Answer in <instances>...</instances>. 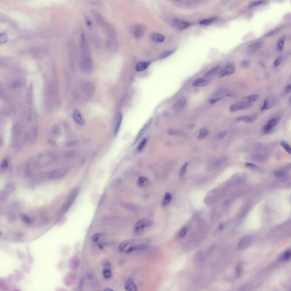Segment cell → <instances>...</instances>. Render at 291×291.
<instances>
[{
	"label": "cell",
	"mask_w": 291,
	"mask_h": 291,
	"mask_svg": "<svg viewBox=\"0 0 291 291\" xmlns=\"http://www.w3.org/2000/svg\"><path fill=\"white\" fill-rule=\"evenodd\" d=\"M280 145L287 152L290 154L291 153V149L289 145L286 142L282 141L281 142Z\"/></svg>",
	"instance_id": "37"
},
{
	"label": "cell",
	"mask_w": 291,
	"mask_h": 291,
	"mask_svg": "<svg viewBox=\"0 0 291 291\" xmlns=\"http://www.w3.org/2000/svg\"><path fill=\"white\" fill-rule=\"evenodd\" d=\"M131 30L132 34L135 37L139 39L144 34L146 31V28L143 25L137 24L132 26Z\"/></svg>",
	"instance_id": "4"
},
{
	"label": "cell",
	"mask_w": 291,
	"mask_h": 291,
	"mask_svg": "<svg viewBox=\"0 0 291 291\" xmlns=\"http://www.w3.org/2000/svg\"><path fill=\"white\" fill-rule=\"evenodd\" d=\"M8 166V160L6 159H5L2 161L1 165V173H4V172L6 169H7Z\"/></svg>",
	"instance_id": "34"
},
{
	"label": "cell",
	"mask_w": 291,
	"mask_h": 291,
	"mask_svg": "<svg viewBox=\"0 0 291 291\" xmlns=\"http://www.w3.org/2000/svg\"><path fill=\"white\" fill-rule=\"evenodd\" d=\"M245 166L247 167L252 168H255L257 167V166L256 164L246 162L245 163Z\"/></svg>",
	"instance_id": "51"
},
{
	"label": "cell",
	"mask_w": 291,
	"mask_h": 291,
	"mask_svg": "<svg viewBox=\"0 0 291 291\" xmlns=\"http://www.w3.org/2000/svg\"><path fill=\"white\" fill-rule=\"evenodd\" d=\"M235 69V66L234 64H228L220 72L218 75L219 78L231 75L234 73Z\"/></svg>",
	"instance_id": "7"
},
{
	"label": "cell",
	"mask_w": 291,
	"mask_h": 291,
	"mask_svg": "<svg viewBox=\"0 0 291 291\" xmlns=\"http://www.w3.org/2000/svg\"><path fill=\"white\" fill-rule=\"evenodd\" d=\"M291 256V252L289 250L286 252L282 257V259L284 260H287L289 259Z\"/></svg>",
	"instance_id": "41"
},
{
	"label": "cell",
	"mask_w": 291,
	"mask_h": 291,
	"mask_svg": "<svg viewBox=\"0 0 291 291\" xmlns=\"http://www.w3.org/2000/svg\"><path fill=\"white\" fill-rule=\"evenodd\" d=\"M175 51V50H168L164 52V53L160 55V59H166V58L171 56V55L174 53Z\"/></svg>",
	"instance_id": "33"
},
{
	"label": "cell",
	"mask_w": 291,
	"mask_h": 291,
	"mask_svg": "<svg viewBox=\"0 0 291 291\" xmlns=\"http://www.w3.org/2000/svg\"><path fill=\"white\" fill-rule=\"evenodd\" d=\"M225 159L224 158V159H220L216 161L214 164V166L215 167H217L221 165L222 164L224 163L225 161Z\"/></svg>",
	"instance_id": "49"
},
{
	"label": "cell",
	"mask_w": 291,
	"mask_h": 291,
	"mask_svg": "<svg viewBox=\"0 0 291 291\" xmlns=\"http://www.w3.org/2000/svg\"><path fill=\"white\" fill-rule=\"evenodd\" d=\"M280 119V116H277L270 119L263 127V131L264 133L265 134H268L272 132L273 128L278 123Z\"/></svg>",
	"instance_id": "5"
},
{
	"label": "cell",
	"mask_w": 291,
	"mask_h": 291,
	"mask_svg": "<svg viewBox=\"0 0 291 291\" xmlns=\"http://www.w3.org/2000/svg\"><path fill=\"white\" fill-rule=\"evenodd\" d=\"M221 99L220 98H218L216 99H214L210 100L209 101V103H211V104H214L216 102L219 101Z\"/></svg>",
	"instance_id": "54"
},
{
	"label": "cell",
	"mask_w": 291,
	"mask_h": 291,
	"mask_svg": "<svg viewBox=\"0 0 291 291\" xmlns=\"http://www.w3.org/2000/svg\"><path fill=\"white\" fill-rule=\"evenodd\" d=\"M137 222L143 226L145 228L150 227L154 224V223L152 221L147 219H141Z\"/></svg>",
	"instance_id": "26"
},
{
	"label": "cell",
	"mask_w": 291,
	"mask_h": 291,
	"mask_svg": "<svg viewBox=\"0 0 291 291\" xmlns=\"http://www.w3.org/2000/svg\"><path fill=\"white\" fill-rule=\"evenodd\" d=\"M129 243V241L128 240H125L122 241L119 245V250L120 252L123 251Z\"/></svg>",
	"instance_id": "35"
},
{
	"label": "cell",
	"mask_w": 291,
	"mask_h": 291,
	"mask_svg": "<svg viewBox=\"0 0 291 291\" xmlns=\"http://www.w3.org/2000/svg\"><path fill=\"white\" fill-rule=\"evenodd\" d=\"M208 83V82L206 80L202 78H199L193 83V85L195 87H200L206 86Z\"/></svg>",
	"instance_id": "22"
},
{
	"label": "cell",
	"mask_w": 291,
	"mask_h": 291,
	"mask_svg": "<svg viewBox=\"0 0 291 291\" xmlns=\"http://www.w3.org/2000/svg\"><path fill=\"white\" fill-rule=\"evenodd\" d=\"M149 181L147 177L142 176L140 177L137 181V185L139 187L144 188L148 185Z\"/></svg>",
	"instance_id": "21"
},
{
	"label": "cell",
	"mask_w": 291,
	"mask_h": 291,
	"mask_svg": "<svg viewBox=\"0 0 291 291\" xmlns=\"http://www.w3.org/2000/svg\"><path fill=\"white\" fill-rule=\"evenodd\" d=\"M188 162H186L183 165L182 168V169H181V176H183L184 174H185L187 169V167H188Z\"/></svg>",
	"instance_id": "44"
},
{
	"label": "cell",
	"mask_w": 291,
	"mask_h": 291,
	"mask_svg": "<svg viewBox=\"0 0 291 291\" xmlns=\"http://www.w3.org/2000/svg\"><path fill=\"white\" fill-rule=\"evenodd\" d=\"M258 116L257 113H255L251 115L242 116L237 118V120L244 121L247 123H251L256 120Z\"/></svg>",
	"instance_id": "13"
},
{
	"label": "cell",
	"mask_w": 291,
	"mask_h": 291,
	"mask_svg": "<svg viewBox=\"0 0 291 291\" xmlns=\"http://www.w3.org/2000/svg\"><path fill=\"white\" fill-rule=\"evenodd\" d=\"M150 62H141L138 63L136 66V70L140 72L146 69L150 65Z\"/></svg>",
	"instance_id": "23"
},
{
	"label": "cell",
	"mask_w": 291,
	"mask_h": 291,
	"mask_svg": "<svg viewBox=\"0 0 291 291\" xmlns=\"http://www.w3.org/2000/svg\"><path fill=\"white\" fill-rule=\"evenodd\" d=\"M221 67L220 66L218 65L217 66L212 68L211 69H210L209 71L207 72L205 74V76H208L213 75V74L216 73L220 69Z\"/></svg>",
	"instance_id": "30"
},
{
	"label": "cell",
	"mask_w": 291,
	"mask_h": 291,
	"mask_svg": "<svg viewBox=\"0 0 291 291\" xmlns=\"http://www.w3.org/2000/svg\"><path fill=\"white\" fill-rule=\"evenodd\" d=\"M80 66L85 70H89L92 66V59L89 45L86 35L83 32L80 38Z\"/></svg>",
	"instance_id": "2"
},
{
	"label": "cell",
	"mask_w": 291,
	"mask_h": 291,
	"mask_svg": "<svg viewBox=\"0 0 291 291\" xmlns=\"http://www.w3.org/2000/svg\"><path fill=\"white\" fill-rule=\"evenodd\" d=\"M174 23L176 27L180 30H183L189 27L191 24L189 22L181 21L178 19L174 20Z\"/></svg>",
	"instance_id": "18"
},
{
	"label": "cell",
	"mask_w": 291,
	"mask_h": 291,
	"mask_svg": "<svg viewBox=\"0 0 291 291\" xmlns=\"http://www.w3.org/2000/svg\"><path fill=\"white\" fill-rule=\"evenodd\" d=\"M66 173V170L63 169H57L52 171L48 173V176L51 179H58L65 176Z\"/></svg>",
	"instance_id": "10"
},
{
	"label": "cell",
	"mask_w": 291,
	"mask_h": 291,
	"mask_svg": "<svg viewBox=\"0 0 291 291\" xmlns=\"http://www.w3.org/2000/svg\"><path fill=\"white\" fill-rule=\"evenodd\" d=\"M227 133V131L226 130L223 131L220 133L218 135V138L219 139L221 140L224 138Z\"/></svg>",
	"instance_id": "52"
},
{
	"label": "cell",
	"mask_w": 291,
	"mask_h": 291,
	"mask_svg": "<svg viewBox=\"0 0 291 291\" xmlns=\"http://www.w3.org/2000/svg\"><path fill=\"white\" fill-rule=\"evenodd\" d=\"M267 1H260L252 2L249 4L250 8L254 7L257 6L266 4Z\"/></svg>",
	"instance_id": "36"
},
{
	"label": "cell",
	"mask_w": 291,
	"mask_h": 291,
	"mask_svg": "<svg viewBox=\"0 0 291 291\" xmlns=\"http://www.w3.org/2000/svg\"><path fill=\"white\" fill-rule=\"evenodd\" d=\"M98 247L99 248L101 249H103V246L101 245H99Z\"/></svg>",
	"instance_id": "59"
},
{
	"label": "cell",
	"mask_w": 291,
	"mask_h": 291,
	"mask_svg": "<svg viewBox=\"0 0 291 291\" xmlns=\"http://www.w3.org/2000/svg\"><path fill=\"white\" fill-rule=\"evenodd\" d=\"M187 232V228L186 227L183 228L180 232L179 235L181 237H183L186 235Z\"/></svg>",
	"instance_id": "47"
},
{
	"label": "cell",
	"mask_w": 291,
	"mask_h": 291,
	"mask_svg": "<svg viewBox=\"0 0 291 291\" xmlns=\"http://www.w3.org/2000/svg\"><path fill=\"white\" fill-rule=\"evenodd\" d=\"M103 234L102 233H98L94 235L92 237V240L94 241H97L100 238L102 237Z\"/></svg>",
	"instance_id": "46"
},
{
	"label": "cell",
	"mask_w": 291,
	"mask_h": 291,
	"mask_svg": "<svg viewBox=\"0 0 291 291\" xmlns=\"http://www.w3.org/2000/svg\"><path fill=\"white\" fill-rule=\"evenodd\" d=\"M286 40V36L283 35L281 37L278 41L277 48L278 50L280 51H282L283 49L284 45Z\"/></svg>",
	"instance_id": "28"
},
{
	"label": "cell",
	"mask_w": 291,
	"mask_h": 291,
	"mask_svg": "<svg viewBox=\"0 0 291 291\" xmlns=\"http://www.w3.org/2000/svg\"><path fill=\"white\" fill-rule=\"evenodd\" d=\"M282 56H280L277 57L274 61V66L276 67L280 65L281 62H282Z\"/></svg>",
	"instance_id": "48"
},
{
	"label": "cell",
	"mask_w": 291,
	"mask_h": 291,
	"mask_svg": "<svg viewBox=\"0 0 291 291\" xmlns=\"http://www.w3.org/2000/svg\"><path fill=\"white\" fill-rule=\"evenodd\" d=\"M21 219L24 222L28 224H30L32 222L31 219L27 215L24 214H22L20 215Z\"/></svg>",
	"instance_id": "38"
},
{
	"label": "cell",
	"mask_w": 291,
	"mask_h": 291,
	"mask_svg": "<svg viewBox=\"0 0 291 291\" xmlns=\"http://www.w3.org/2000/svg\"><path fill=\"white\" fill-rule=\"evenodd\" d=\"M274 174L275 176L279 177H285L287 174L285 171L282 170H277L275 171Z\"/></svg>",
	"instance_id": "39"
},
{
	"label": "cell",
	"mask_w": 291,
	"mask_h": 291,
	"mask_svg": "<svg viewBox=\"0 0 291 291\" xmlns=\"http://www.w3.org/2000/svg\"><path fill=\"white\" fill-rule=\"evenodd\" d=\"M232 95L231 94H228L227 95V96H232Z\"/></svg>",
	"instance_id": "60"
},
{
	"label": "cell",
	"mask_w": 291,
	"mask_h": 291,
	"mask_svg": "<svg viewBox=\"0 0 291 291\" xmlns=\"http://www.w3.org/2000/svg\"><path fill=\"white\" fill-rule=\"evenodd\" d=\"M179 132L176 131H172L170 132L169 134L170 135H174L179 134Z\"/></svg>",
	"instance_id": "55"
},
{
	"label": "cell",
	"mask_w": 291,
	"mask_h": 291,
	"mask_svg": "<svg viewBox=\"0 0 291 291\" xmlns=\"http://www.w3.org/2000/svg\"><path fill=\"white\" fill-rule=\"evenodd\" d=\"M291 90V86L290 85H288L286 87L285 89V91H284V92H285V93L286 94H288L290 92Z\"/></svg>",
	"instance_id": "53"
},
{
	"label": "cell",
	"mask_w": 291,
	"mask_h": 291,
	"mask_svg": "<svg viewBox=\"0 0 291 291\" xmlns=\"http://www.w3.org/2000/svg\"><path fill=\"white\" fill-rule=\"evenodd\" d=\"M79 193L78 189L76 188L70 192L66 201L63 207L62 211L63 212L67 211L70 207L75 201Z\"/></svg>",
	"instance_id": "3"
},
{
	"label": "cell",
	"mask_w": 291,
	"mask_h": 291,
	"mask_svg": "<svg viewBox=\"0 0 291 291\" xmlns=\"http://www.w3.org/2000/svg\"><path fill=\"white\" fill-rule=\"evenodd\" d=\"M72 116L74 121L76 123L80 125H84L85 121L79 111L77 110L74 111L73 113Z\"/></svg>",
	"instance_id": "16"
},
{
	"label": "cell",
	"mask_w": 291,
	"mask_h": 291,
	"mask_svg": "<svg viewBox=\"0 0 291 291\" xmlns=\"http://www.w3.org/2000/svg\"><path fill=\"white\" fill-rule=\"evenodd\" d=\"M263 44L261 41H258L251 44L247 47L246 50L247 54L251 56L256 53L260 49Z\"/></svg>",
	"instance_id": "8"
},
{
	"label": "cell",
	"mask_w": 291,
	"mask_h": 291,
	"mask_svg": "<svg viewBox=\"0 0 291 291\" xmlns=\"http://www.w3.org/2000/svg\"><path fill=\"white\" fill-rule=\"evenodd\" d=\"M147 142V139L144 138L142 140L138 146L137 148V150L139 151H141L143 150L144 147Z\"/></svg>",
	"instance_id": "42"
},
{
	"label": "cell",
	"mask_w": 291,
	"mask_h": 291,
	"mask_svg": "<svg viewBox=\"0 0 291 291\" xmlns=\"http://www.w3.org/2000/svg\"><path fill=\"white\" fill-rule=\"evenodd\" d=\"M275 99L272 96H268L265 100L263 106L261 109V111L267 110L272 108L274 105Z\"/></svg>",
	"instance_id": "11"
},
{
	"label": "cell",
	"mask_w": 291,
	"mask_h": 291,
	"mask_svg": "<svg viewBox=\"0 0 291 291\" xmlns=\"http://www.w3.org/2000/svg\"><path fill=\"white\" fill-rule=\"evenodd\" d=\"M105 291H113V290L109 288V287L106 288L104 290Z\"/></svg>",
	"instance_id": "57"
},
{
	"label": "cell",
	"mask_w": 291,
	"mask_h": 291,
	"mask_svg": "<svg viewBox=\"0 0 291 291\" xmlns=\"http://www.w3.org/2000/svg\"><path fill=\"white\" fill-rule=\"evenodd\" d=\"M78 155V153L75 151H69L66 154L67 157L71 158L76 157Z\"/></svg>",
	"instance_id": "40"
},
{
	"label": "cell",
	"mask_w": 291,
	"mask_h": 291,
	"mask_svg": "<svg viewBox=\"0 0 291 291\" xmlns=\"http://www.w3.org/2000/svg\"><path fill=\"white\" fill-rule=\"evenodd\" d=\"M259 98V96L258 95H254L245 97L243 99L244 102L248 103H252L256 101Z\"/></svg>",
	"instance_id": "24"
},
{
	"label": "cell",
	"mask_w": 291,
	"mask_h": 291,
	"mask_svg": "<svg viewBox=\"0 0 291 291\" xmlns=\"http://www.w3.org/2000/svg\"><path fill=\"white\" fill-rule=\"evenodd\" d=\"M124 287L125 290L127 291H136L137 290L136 284L131 277L129 278L126 281Z\"/></svg>",
	"instance_id": "14"
},
{
	"label": "cell",
	"mask_w": 291,
	"mask_h": 291,
	"mask_svg": "<svg viewBox=\"0 0 291 291\" xmlns=\"http://www.w3.org/2000/svg\"><path fill=\"white\" fill-rule=\"evenodd\" d=\"M186 99L183 97L180 98L173 106V108L176 110H179L182 109L186 103Z\"/></svg>",
	"instance_id": "17"
},
{
	"label": "cell",
	"mask_w": 291,
	"mask_h": 291,
	"mask_svg": "<svg viewBox=\"0 0 291 291\" xmlns=\"http://www.w3.org/2000/svg\"><path fill=\"white\" fill-rule=\"evenodd\" d=\"M172 199V196L169 193L167 192L165 194L162 205L163 207L166 206Z\"/></svg>",
	"instance_id": "29"
},
{
	"label": "cell",
	"mask_w": 291,
	"mask_h": 291,
	"mask_svg": "<svg viewBox=\"0 0 291 291\" xmlns=\"http://www.w3.org/2000/svg\"><path fill=\"white\" fill-rule=\"evenodd\" d=\"M242 273V268L241 266H238L236 269V273L238 277H240Z\"/></svg>",
	"instance_id": "50"
},
{
	"label": "cell",
	"mask_w": 291,
	"mask_h": 291,
	"mask_svg": "<svg viewBox=\"0 0 291 291\" xmlns=\"http://www.w3.org/2000/svg\"><path fill=\"white\" fill-rule=\"evenodd\" d=\"M224 228V224H221L219 225V228L220 230H222Z\"/></svg>",
	"instance_id": "56"
},
{
	"label": "cell",
	"mask_w": 291,
	"mask_h": 291,
	"mask_svg": "<svg viewBox=\"0 0 291 291\" xmlns=\"http://www.w3.org/2000/svg\"><path fill=\"white\" fill-rule=\"evenodd\" d=\"M254 238L253 236L247 235L242 238L239 242L238 248L239 250H242L249 246L253 241Z\"/></svg>",
	"instance_id": "9"
},
{
	"label": "cell",
	"mask_w": 291,
	"mask_h": 291,
	"mask_svg": "<svg viewBox=\"0 0 291 291\" xmlns=\"http://www.w3.org/2000/svg\"><path fill=\"white\" fill-rule=\"evenodd\" d=\"M218 19L217 18L214 17L204 19L200 21L199 22V24L202 25H209L217 21Z\"/></svg>",
	"instance_id": "27"
},
{
	"label": "cell",
	"mask_w": 291,
	"mask_h": 291,
	"mask_svg": "<svg viewBox=\"0 0 291 291\" xmlns=\"http://www.w3.org/2000/svg\"><path fill=\"white\" fill-rule=\"evenodd\" d=\"M195 125H190V126H189V127L190 128H194V127H195Z\"/></svg>",
	"instance_id": "58"
},
{
	"label": "cell",
	"mask_w": 291,
	"mask_h": 291,
	"mask_svg": "<svg viewBox=\"0 0 291 291\" xmlns=\"http://www.w3.org/2000/svg\"><path fill=\"white\" fill-rule=\"evenodd\" d=\"M208 131L206 129L203 128L200 131L198 136V139H201L207 136L208 134Z\"/></svg>",
	"instance_id": "31"
},
{
	"label": "cell",
	"mask_w": 291,
	"mask_h": 291,
	"mask_svg": "<svg viewBox=\"0 0 291 291\" xmlns=\"http://www.w3.org/2000/svg\"><path fill=\"white\" fill-rule=\"evenodd\" d=\"M251 64V62L250 61L248 60H245L242 61L241 65L242 67L244 68H247L250 66Z\"/></svg>",
	"instance_id": "45"
},
{
	"label": "cell",
	"mask_w": 291,
	"mask_h": 291,
	"mask_svg": "<svg viewBox=\"0 0 291 291\" xmlns=\"http://www.w3.org/2000/svg\"><path fill=\"white\" fill-rule=\"evenodd\" d=\"M149 246L144 244L136 245L129 247L126 251V253L129 254L134 251L144 250L149 248Z\"/></svg>",
	"instance_id": "15"
},
{
	"label": "cell",
	"mask_w": 291,
	"mask_h": 291,
	"mask_svg": "<svg viewBox=\"0 0 291 291\" xmlns=\"http://www.w3.org/2000/svg\"><path fill=\"white\" fill-rule=\"evenodd\" d=\"M91 12L97 23L101 27L106 35L108 48L112 50L115 43V35L114 28L109 22L96 10L92 9Z\"/></svg>",
	"instance_id": "1"
},
{
	"label": "cell",
	"mask_w": 291,
	"mask_h": 291,
	"mask_svg": "<svg viewBox=\"0 0 291 291\" xmlns=\"http://www.w3.org/2000/svg\"><path fill=\"white\" fill-rule=\"evenodd\" d=\"M152 39L155 42L162 43L165 40V38L162 35L159 33H154L152 36Z\"/></svg>",
	"instance_id": "25"
},
{
	"label": "cell",
	"mask_w": 291,
	"mask_h": 291,
	"mask_svg": "<svg viewBox=\"0 0 291 291\" xmlns=\"http://www.w3.org/2000/svg\"><path fill=\"white\" fill-rule=\"evenodd\" d=\"M281 27L275 29V30L270 31L269 33H268L265 35V36L266 37H270L272 36L277 33L278 32L281 30Z\"/></svg>",
	"instance_id": "43"
},
{
	"label": "cell",
	"mask_w": 291,
	"mask_h": 291,
	"mask_svg": "<svg viewBox=\"0 0 291 291\" xmlns=\"http://www.w3.org/2000/svg\"><path fill=\"white\" fill-rule=\"evenodd\" d=\"M252 105V103H247L243 101L238 102L231 105L229 110L231 112H234L251 108Z\"/></svg>",
	"instance_id": "6"
},
{
	"label": "cell",
	"mask_w": 291,
	"mask_h": 291,
	"mask_svg": "<svg viewBox=\"0 0 291 291\" xmlns=\"http://www.w3.org/2000/svg\"><path fill=\"white\" fill-rule=\"evenodd\" d=\"M122 120V115L121 112H118L116 116V125L114 131V135L116 136L120 129Z\"/></svg>",
	"instance_id": "19"
},
{
	"label": "cell",
	"mask_w": 291,
	"mask_h": 291,
	"mask_svg": "<svg viewBox=\"0 0 291 291\" xmlns=\"http://www.w3.org/2000/svg\"><path fill=\"white\" fill-rule=\"evenodd\" d=\"M103 276L107 279H109L112 276V272L111 270L108 268H105L102 271Z\"/></svg>",
	"instance_id": "32"
},
{
	"label": "cell",
	"mask_w": 291,
	"mask_h": 291,
	"mask_svg": "<svg viewBox=\"0 0 291 291\" xmlns=\"http://www.w3.org/2000/svg\"><path fill=\"white\" fill-rule=\"evenodd\" d=\"M153 121V119L151 118L144 125L143 127L142 128L139 132L136 138L133 143L134 144L136 143L139 139L143 136V135L147 131L148 129L149 128L152 123Z\"/></svg>",
	"instance_id": "12"
},
{
	"label": "cell",
	"mask_w": 291,
	"mask_h": 291,
	"mask_svg": "<svg viewBox=\"0 0 291 291\" xmlns=\"http://www.w3.org/2000/svg\"><path fill=\"white\" fill-rule=\"evenodd\" d=\"M145 228L137 222L135 224L133 232L136 236H139L143 232Z\"/></svg>",
	"instance_id": "20"
}]
</instances>
